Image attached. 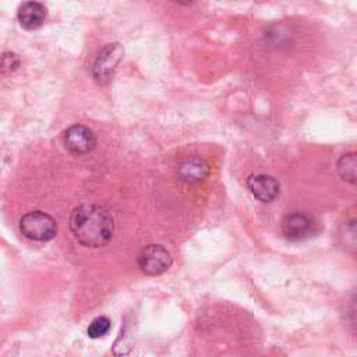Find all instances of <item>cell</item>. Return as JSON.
I'll use <instances>...</instances> for the list:
<instances>
[{
  "label": "cell",
  "mask_w": 357,
  "mask_h": 357,
  "mask_svg": "<svg viewBox=\"0 0 357 357\" xmlns=\"http://www.w3.org/2000/svg\"><path fill=\"white\" fill-rule=\"evenodd\" d=\"M70 230L85 247L106 245L114 231L112 215L99 205H81L70 216Z\"/></svg>",
  "instance_id": "cell-1"
},
{
  "label": "cell",
  "mask_w": 357,
  "mask_h": 357,
  "mask_svg": "<svg viewBox=\"0 0 357 357\" xmlns=\"http://www.w3.org/2000/svg\"><path fill=\"white\" fill-rule=\"evenodd\" d=\"M20 230L29 240L49 241L56 236L57 225L50 215L42 211H32L21 218Z\"/></svg>",
  "instance_id": "cell-2"
},
{
  "label": "cell",
  "mask_w": 357,
  "mask_h": 357,
  "mask_svg": "<svg viewBox=\"0 0 357 357\" xmlns=\"http://www.w3.org/2000/svg\"><path fill=\"white\" fill-rule=\"evenodd\" d=\"M123 57V47L120 43L106 45L98 54L92 66L93 79L99 85H107L114 74L117 64Z\"/></svg>",
  "instance_id": "cell-3"
},
{
  "label": "cell",
  "mask_w": 357,
  "mask_h": 357,
  "mask_svg": "<svg viewBox=\"0 0 357 357\" xmlns=\"http://www.w3.org/2000/svg\"><path fill=\"white\" fill-rule=\"evenodd\" d=\"M138 265L144 273L156 276L170 268L172 257L163 245L149 244L138 254Z\"/></svg>",
  "instance_id": "cell-4"
},
{
  "label": "cell",
  "mask_w": 357,
  "mask_h": 357,
  "mask_svg": "<svg viewBox=\"0 0 357 357\" xmlns=\"http://www.w3.org/2000/svg\"><path fill=\"white\" fill-rule=\"evenodd\" d=\"M64 144L67 149L75 155L91 152L96 145V137L91 128L82 124H74L64 132Z\"/></svg>",
  "instance_id": "cell-5"
},
{
  "label": "cell",
  "mask_w": 357,
  "mask_h": 357,
  "mask_svg": "<svg viewBox=\"0 0 357 357\" xmlns=\"http://www.w3.org/2000/svg\"><path fill=\"white\" fill-rule=\"evenodd\" d=\"M245 184L252 195L262 202L273 201L280 192L279 181L268 174H250Z\"/></svg>",
  "instance_id": "cell-6"
},
{
  "label": "cell",
  "mask_w": 357,
  "mask_h": 357,
  "mask_svg": "<svg viewBox=\"0 0 357 357\" xmlns=\"http://www.w3.org/2000/svg\"><path fill=\"white\" fill-rule=\"evenodd\" d=\"M177 174L185 183H199L209 174V165L199 156H187L178 162Z\"/></svg>",
  "instance_id": "cell-7"
},
{
  "label": "cell",
  "mask_w": 357,
  "mask_h": 357,
  "mask_svg": "<svg viewBox=\"0 0 357 357\" xmlns=\"http://www.w3.org/2000/svg\"><path fill=\"white\" fill-rule=\"evenodd\" d=\"M18 22L22 28L32 31L39 28L46 18V7L39 1H25L18 7Z\"/></svg>",
  "instance_id": "cell-8"
},
{
  "label": "cell",
  "mask_w": 357,
  "mask_h": 357,
  "mask_svg": "<svg viewBox=\"0 0 357 357\" xmlns=\"http://www.w3.org/2000/svg\"><path fill=\"white\" fill-rule=\"evenodd\" d=\"M312 222L303 212H291L284 216L282 222V231L290 240H298L305 237L311 230Z\"/></svg>",
  "instance_id": "cell-9"
},
{
  "label": "cell",
  "mask_w": 357,
  "mask_h": 357,
  "mask_svg": "<svg viewBox=\"0 0 357 357\" xmlns=\"http://www.w3.org/2000/svg\"><path fill=\"white\" fill-rule=\"evenodd\" d=\"M356 166H357L356 153L354 152L346 153L337 160V173L344 181H349L353 184L356 183Z\"/></svg>",
  "instance_id": "cell-10"
},
{
  "label": "cell",
  "mask_w": 357,
  "mask_h": 357,
  "mask_svg": "<svg viewBox=\"0 0 357 357\" xmlns=\"http://www.w3.org/2000/svg\"><path fill=\"white\" fill-rule=\"evenodd\" d=\"M21 60L15 53L4 52L0 54V75H10L18 70Z\"/></svg>",
  "instance_id": "cell-11"
},
{
  "label": "cell",
  "mask_w": 357,
  "mask_h": 357,
  "mask_svg": "<svg viewBox=\"0 0 357 357\" xmlns=\"http://www.w3.org/2000/svg\"><path fill=\"white\" fill-rule=\"evenodd\" d=\"M110 329V319L107 317H98L95 318L88 326V336L92 339H98L106 335Z\"/></svg>",
  "instance_id": "cell-12"
}]
</instances>
